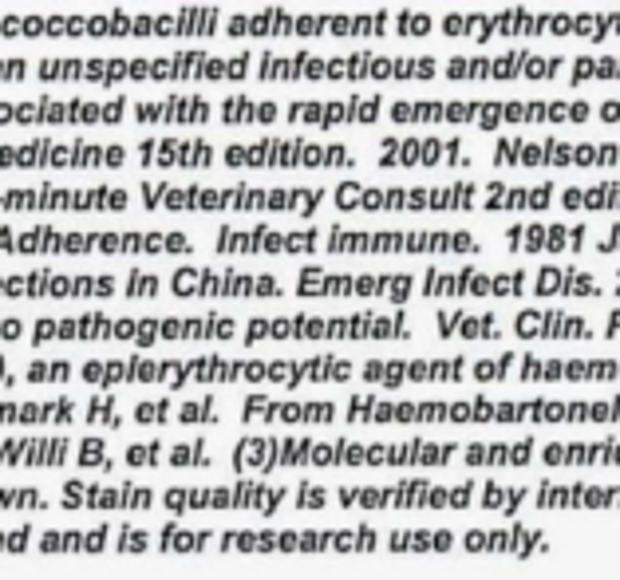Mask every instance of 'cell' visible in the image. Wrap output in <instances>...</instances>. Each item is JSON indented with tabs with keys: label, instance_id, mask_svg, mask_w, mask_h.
<instances>
[{
	"label": "cell",
	"instance_id": "24",
	"mask_svg": "<svg viewBox=\"0 0 620 580\" xmlns=\"http://www.w3.org/2000/svg\"><path fill=\"white\" fill-rule=\"evenodd\" d=\"M514 336L522 340H593L589 324L573 312H526L514 321Z\"/></svg>",
	"mask_w": 620,
	"mask_h": 580
},
{
	"label": "cell",
	"instance_id": "28",
	"mask_svg": "<svg viewBox=\"0 0 620 580\" xmlns=\"http://www.w3.org/2000/svg\"><path fill=\"white\" fill-rule=\"evenodd\" d=\"M529 490L534 486H510V482H482L478 486V509L498 513V518H517L529 506Z\"/></svg>",
	"mask_w": 620,
	"mask_h": 580
},
{
	"label": "cell",
	"instance_id": "5",
	"mask_svg": "<svg viewBox=\"0 0 620 580\" xmlns=\"http://www.w3.org/2000/svg\"><path fill=\"white\" fill-rule=\"evenodd\" d=\"M383 545L375 525H261L217 533L222 557H363Z\"/></svg>",
	"mask_w": 620,
	"mask_h": 580
},
{
	"label": "cell",
	"instance_id": "17",
	"mask_svg": "<svg viewBox=\"0 0 620 580\" xmlns=\"http://www.w3.org/2000/svg\"><path fill=\"white\" fill-rule=\"evenodd\" d=\"M529 506L549 509H620V482H538L529 490Z\"/></svg>",
	"mask_w": 620,
	"mask_h": 580
},
{
	"label": "cell",
	"instance_id": "22",
	"mask_svg": "<svg viewBox=\"0 0 620 580\" xmlns=\"http://www.w3.org/2000/svg\"><path fill=\"white\" fill-rule=\"evenodd\" d=\"M170 289L178 297H277L281 285L273 277H217V273H175Z\"/></svg>",
	"mask_w": 620,
	"mask_h": 580
},
{
	"label": "cell",
	"instance_id": "20",
	"mask_svg": "<svg viewBox=\"0 0 620 580\" xmlns=\"http://www.w3.org/2000/svg\"><path fill=\"white\" fill-rule=\"evenodd\" d=\"M115 285L111 277H4L0 280V297H44V301H60V297H107Z\"/></svg>",
	"mask_w": 620,
	"mask_h": 580
},
{
	"label": "cell",
	"instance_id": "1",
	"mask_svg": "<svg viewBox=\"0 0 620 580\" xmlns=\"http://www.w3.org/2000/svg\"><path fill=\"white\" fill-rule=\"evenodd\" d=\"M356 363L341 355H309V360H229V355H190V360H151V355H127V360H87L75 367V379L99 391L119 387H163L170 395L194 391V387H329L348 384Z\"/></svg>",
	"mask_w": 620,
	"mask_h": 580
},
{
	"label": "cell",
	"instance_id": "34",
	"mask_svg": "<svg viewBox=\"0 0 620 580\" xmlns=\"http://www.w3.org/2000/svg\"><path fill=\"white\" fill-rule=\"evenodd\" d=\"M36 545V525L21 521V525H0V557H24Z\"/></svg>",
	"mask_w": 620,
	"mask_h": 580
},
{
	"label": "cell",
	"instance_id": "19",
	"mask_svg": "<svg viewBox=\"0 0 620 580\" xmlns=\"http://www.w3.org/2000/svg\"><path fill=\"white\" fill-rule=\"evenodd\" d=\"M305 297H392L407 301L412 280L407 277H329V273H305L297 285Z\"/></svg>",
	"mask_w": 620,
	"mask_h": 580
},
{
	"label": "cell",
	"instance_id": "11",
	"mask_svg": "<svg viewBox=\"0 0 620 580\" xmlns=\"http://www.w3.org/2000/svg\"><path fill=\"white\" fill-rule=\"evenodd\" d=\"M475 384H620V360H546V355H494L470 363Z\"/></svg>",
	"mask_w": 620,
	"mask_h": 580
},
{
	"label": "cell",
	"instance_id": "8",
	"mask_svg": "<svg viewBox=\"0 0 620 580\" xmlns=\"http://www.w3.org/2000/svg\"><path fill=\"white\" fill-rule=\"evenodd\" d=\"M241 340L258 348L265 340H412L407 316L356 312V316H270L249 321Z\"/></svg>",
	"mask_w": 620,
	"mask_h": 580
},
{
	"label": "cell",
	"instance_id": "38",
	"mask_svg": "<svg viewBox=\"0 0 620 580\" xmlns=\"http://www.w3.org/2000/svg\"><path fill=\"white\" fill-rule=\"evenodd\" d=\"M605 331H609V340H617V336H620V312H612V316H609V328H605Z\"/></svg>",
	"mask_w": 620,
	"mask_h": 580
},
{
	"label": "cell",
	"instance_id": "27",
	"mask_svg": "<svg viewBox=\"0 0 620 580\" xmlns=\"http://www.w3.org/2000/svg\"><path fill=\"white\" fill-rule=\"evenodd\" d=\"M163 467L166 470H214V446L206 435L182 438V443H163Z\"/></svg>",
	"mask_w": 620,
	"mask_h": 580
},
{
	"label": "cell",
	"instance_id": "18",
	"mask_svg": "<svg viewBox=\"0 0 620 580\" xmlns=\"http://www.w3.org/2000/svg\"><path fill=\"white\" fill-rule=\"evenodd\" d=\"M83 399L52 395V399H0V426L24 431V426H72L80 423Z\"/></svg>",
	"mask_w": 620,
	"mask_h": 580
},
{
	"label": "cell",
	"instance_id": "37",
	"mask_svg": "<svg viewBox=\"0 0 620 580\" xmlns=\"http://www.w3.org/2000/svg\"><path fill=\"white\" fill-rule=\"evenodd\" d=\"M24 384V375L12 372V363L0 355V391H12V387H21Z\"/></svg>",
	"mask_w": 620,
	"mask_h": 580
},
{
	"label": "cell",
	"instance_id": "31",
	"mask_svg": "<svg viewBox=\"0 0 620 580\" xmlns=\"http://www.w3.org/2000/svg\"><path fill=\"white\" fill-rule=\"evenodd\" d=\"M178 399H127V419L139 431H166L175 426Z\"/></svg>",
	"mask_w": 620,
	"mask_h": 580
},
{
	"label": "cell",
	"instance_id": "35",
	"mask_svg": "<svg viewBox=\"0 0 620 580\" xmlns=\"http://www.w3.org/2000/svg\"><path fill=\"white\" fill-rule=\"evenodd\" d=\"M332 506V490L321 482H297L293 486V509L300 513H312V509H329Z\"/></svg>",
	"mask_w": 620,
	"mask_h": 580
},
{
	"label": "cell",
	"instance_id": "10",
	"mask_svg": "<svg viewBox=\"0 0 620 580\" xmlns=\"http://www.w3.org/2000/svg\"><path fill=\"white\" fill-rule=\"evenodd\" d=\"M40 557H143L155 549V533L131 521H99V525H44L36 529Z\"/></svg>",
	"mask_w": 620,
	"mask_h": 580
},
{
	"label": "cell",
	"instance_id": "32",
	"mask_svg": "<svg viewBox=\"0 0 620 580\" xmlns=\"http://www.w3.org/2000/svg\"><path fill=\"white\" fill-rule=\"evenodd\" d=\"M52 497L40 486H0V513H48Z\"/></svg>",
	"mask_w": 620,
	"mask_h": 580
},
{
	"label": "cell",
	"instance_id": "26",
	"mask_svg": "<svg viewBox=\"0 0 620 580\" xmlns=\"http://www.w3.org/2000/svg\"><path fill=\"white\" fill-rule=\"evenodd\" d=\"M83 426H92V431H127L131 419H127V399L115 391H99V395H87L83 399V414H80Z\"/></svg>",
	"mask_w": 620,
	"mask_h": 580
},
{
	"label": "cell",
	"instance_id": "15",
	"mask_svg": "<svg viewBox=\"0 0 620 580\" xmlns=\"http://www.w3.org/2000/svg\"><path fill=\"white\" fill-rule=\"evenodd\" d=\"M470 363L458 360H368L360 367V379L380 391H400V387H424V384H463Z\"/></svg>",
	"mask_w": 620,
	"mask_h": 580
},
{
	"label": "cell",
	"instance_id": "2",
	"mask_svg": "<svg viewBox=\"0 0 620 580\" xmlns=\"http://www.w3.org/2000/svg\"><path fill=\"white\" fill-rule=\"evenodd\" d=\"M348 426H620V395L612 399H558V395H529V399H383V395H351L344 403Z\"/></svg>",
	"mask_w": 620,
	"mask_h": 580
},
{
	"label": "cell",
	"instance_id": "33",
	"mask_svg": "<svg viewBox=\"0 0 620 580\" xmlns=\"http://www.w3.org/2000/svg\"><path fill=\"white\" fill-rule=\"evenodd\" d=\"M72 379H75V363H68V360H36V363H28V372H24V384H32V387L72 384Z\"/></svg>",
	"mask_w": 620,
	"mask_h": 580
},
{
	"label": "cell",
	"instance_id": "14",
	"mask_svg": "<svg viewBox=\"0 0 620 580\" xmlns=\"http://www.w3.org/2000/svg\"><path fill=\"white\" fill-rule=\"evenodd\" d=\"M458 549L470 553V557H546L553 549V537H549L541 525H529V521H514L506 525H466L458 533Z\"/></svg>",
	"mask_w": 620,
	"mask_h": 580
},
{
	"label": "cell",
	"instance_id": "13",
	"mask_svg": "<svg viewBox=\"0 0 620 580\" xmlns=\"http://www.w3.org/2000/svg\"><path fill=\"white\" fill-rule=\"evenodd\" d=\"M56 506L68 513H151V509H158V490L139 486V482L63 478Z\"/></svg>",
	"mask_w": 620,
	"mask_h": 580
},
{
	"label": "cell",
	"instance_id": "3",
	"mask_svg": "<svg viewBox=\"0 0 620 580\" xmlns=\"http://www.w3.org/2000/svg\"><path fill=\"white\" fill-rule=\"evenodd\" d=\"M463 446L451 438H356V435H241L229 446L234 474L270 478L281 470H443Z\"/></svg>",
	"mask_w": 620,
	"mask_h": 580
},
{
	"label": "cell",
	"instance_id": "23",
	"mask_svg": "<svg viewBox=\"0 0 620 580\" xmlns=\"http://www.w3.org/2000/svg\"><path fill=\"white\" fill-rule=\"evenodd\" d=\"M383 549L395 557H443L458 549V533L446 525H400L383 537Z\"/></svg>",
	"mask_w": 620,
	"mask_h": 580
},
{
	"label": "cell",
	"instance_id": "25",
	"mask_svg": "<svg viewBox=\"0 0 620 580\" xmlns=\"http://www.w3.org/2000/svg\"><path fill=\"white\" fill-rule=\"evenodd\" d=\"M217 545V533L206 525H182V521H166L155 533V549L166 557H206Z\"/></svg>",
	"mask_w": 620,
	"mask_h": 580
},
{
	"label": "cell",
	"instance_id": "7",
	"mask_svg": "<svg viewBox=\"0 0 620 580\" xmlns=\"http://www.w3.org/2000/svg\"><path fill=\"white\" fill-rule=\"evenodd\" d=\"M158 506L170 518H202V513H258V518H277L281 509L293 506V486L265 482L258 474H238V482H222V486L158 490Z\"/></svg>",
	"mask_w": 620,
	"mask_h": 580
},
{
	"label": "cell",
	"instance_id": "9",
	"mask_svg": "<svg viewBox=\"0 0 620 580\" xmlns=\"http://www.w3.org/2000/svg\"><path fill=\"white\" fill-rule=\"evenodd\" d=\"M87 470L123 467L104 435H0V470Z\"/></svg>",
	"mask_w": 620,
	"mask_h": 580
},
{
	"label": "cell",
	"instance_id": "30",
	"mask_svg": "<svg viewBox=\"0 0 620 580\" xmlns=\"http://www.w3.org/2000/svg\"><path fill=\"white\" fill-rule=\"evenodd\" d=\"M226 423V407L217 395H194V399H178L175 407V426H190V431H214Z\"/></svg>",
	"mask_w": 620,
	"mask_h": 580
},
{
	"label": "cell",
	"instance_id": "16",
	"mask_svg": "<svg viewBox=\"0 0 620 580\" xmlns=\"http://www.w3.org/2000/svg\"><path fill=\"white\" fill-rule=\"evenodd\" d=\"M538 462L549 470H620V438H549L538 446Z\"/></svg>",
	"mask_w": 620,
	"mask_h": 580
},
{
	"label": "cell",
	"instance_id": "12",
	"mask_svg": "<svg viewBox=\"0 0 620 580\" xmlns=\"http://www.w3.org/2000/svg\"><path fill=\"white\" fill-rule=\"evenodd\" d=\"M336 419H341L336 399H281V395L253 391L238 407V423L258 431H305V426H329Z\"/></svg>",
	"mask_w": 620,
	"mask_h": 580
},
{
	"label": "cell",
	"instance_id": "6",
	"mask_svg": "<svg viewBox=\"0 0 620 580\" xmlns=\"http://www.w3.org/2000/svg\"><path fill=\"white\" fill-rule=\"evenodd\" d=\"M478 478H463L455 486L427 478H395L383 486H336L332 506L351 513H466L478 509Z\"/></svg>",
	"mask_w": 620,
	"mask_h": 580
},
{
	"label": "cell",
	"instance_id": "4",
	"mask_svg": "<svg viewBox=\"0 0 620 580\" xmlns=\"http://www.w3.org/2000/svg\"><path fill=\"white\" fill-rule=\"evenodd\" d=\"M238 324L229 316H194V321H127V316H72V321H40L32 328L36 343H182V340H234Z\"/></svg>",
	"mask_w": 620,
	"mask_h": 580
},
{
	"label": "cell",
	"instance_id": "21",
	"mask_svg": "<svg viewBox=\"0 0 620 580\" xmlns=\"http://www.w3.org/2000/svg\"><path fill=\"white\" fill-rule=\"evenodd\" d=\"M538 435H522V438H502V443H466L458 450L466 470H526L538 462Z\"/></svg>",
	"mask_w": 620,
	"mask_h": 580
},
{
	"label": "cell",
	"instance_id": "29",
	"mask_svg": "<svg viewBox=\"0 0 620 580\" xmlns=\"http://www.w3.org/2000/svg\"><path fill=\"white\" fill-rule=\"evenodd\" d=\"M439 336L443 340H498V321L486 312H443L439 316Z\"/></svg>",
	"mask_w": 620,
	"mask_h": 580
},
{
	"label": "cell",
	"instance_id": "36",
	"mask_svg": "<svg viewBox=\"0 0 620 580\" xmlns=\"http://www.w3.org/2000/svg\"><path fill=\"white\" fill-rule=\"evenodd\" d=\"M24 336V324L16 321V316H0V340L12 343V340H21Z\"/></svg>",
	"mask_w": 620,
	"mask_h": 580
}]
</instances>
